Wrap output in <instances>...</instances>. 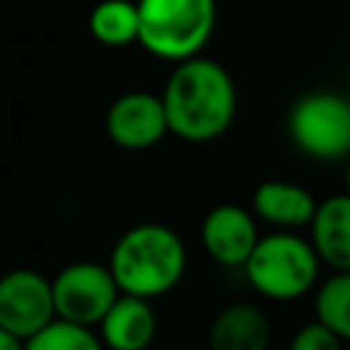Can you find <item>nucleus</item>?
I'll return each instance as SVG.
<instances>
[{"instance_id": "nucleus-11", "label": "nucleus", "mask_w": 350, "mask_h": 350, "mask_svg": "<svg viewBox=\"0 0 350 350\" xmlns=\"http://www.w3.org/2000/svg\"><path fill=\"white\" fill-rule=\"evenodd\" d=\"M314 211V194L293 180H262L252 194V213L279 230L309 227Z\"/></svg>"}, {"instance_id": "nucleus-3", "label": "nucleus", "mask_w": 350, "mask_h": 350, "mask_svg": "<svg viewBox=\"0 0 350 350\" xmlns=\"http://www.w3.org/2000/svg\"><path fill=\"white\" fill-rule=\"evenodd\" d=\"M320 262L309 238H301L295 230H273L257 241L243 273L260 295L271 301H295L314 290Z\"/></svg>"}, {"instance_id": "nucleus-6", "label": "nucleus", "mask_w": 350, "mask_h": 350, "mask_svg": "<svg viewBox=\"0 0 350 350\" xmlns=\"http://www.w3.org/2000/svg\"><path fill=\"white\" fill-rule=\"evenodd\" d=\"M52 293H55V309L57 317L98 328L109 306L118 301L120 287L109 271V265L101 262H71L60 268L52 279Z\"/></svg>"}, {"instance_id": "nucleus-14", "label": "nucleus", "mask_w": 350, "mask_h": 350, "mask_svg": "<svg viewBox=\"0 0 350 350\" xmlns=\"http://www.w3.org/2000/svg\"><path fill=\"white\" fill-rule=\"evenodd\" d=\"M88 30L104 46L139 44V8L131 0H101L88 16Z\"/></svg>"}, {"instance_id": "nucleus-1", "label": "nucleus", "mask_w": 350, "mask_h": 350, "mask_svg": "<svg viewBox=\"0 0 350 350\" xmlns=\"http://www.w3.org/2000/svg\"><path fill=\"white\" fill-rule=\"evenodd\" d=\"M161 101L170 134L183 142H211L221 137L238 109V93L230 71L211 57H189L175 63Z\"/></svg>"}, {"instance_id": "nucleus-12", "label": "nucleus", "mask_w": 350, "mask_h": 350, "mask_svg": "<svg viewBox=\"0 0 350 350\" xmlns=\"http://www.w3.org/2000/svg\"><path fill=\"white\" fill-rule=\"evenodd\" d=\"M271 323L254 304H230L216 312L208 328V350H268Z\"/></svg>"}, {"instance_id": "nucleus-5", "label": "nucleus", "mask_w": 350, "mask_h": 350, "mask_svg": "<svg viewBox=\"0 0 350 350\" xmlns=\"http://www.w3.org/2000/svg\"><path fill=\"white\" fill-rule=\"evenodd\" d=\"M293 145L320 161L350 156V101L334 90L304 93L287 112Z\"/></svg>"}, {"instance_id": "nucleus-7", "label": "nucleus", "mask_w": 350, "mask_h": 350, "mask_svg": "<svg viewBox=\"0 0 350 350\" xmlns=\"http://www.w3.org/2000/svg\"><path fill=\"white\" fill-rule=\"evenodd\" d=\"M57 317L52 279L33 268H14L0 276V325L30 339Z\"/></svg>"}, {"instance_id": "nucleus-13", "label": "nucleus", "mask_w": 350, "mask_h": 350, "mask_svg": "<svg viewBox=\"0 0 350 350\" xmlns=\"http://www.w3.org/2000/svg\"><path fill=\"white\" fill-rule=\"evenodd\" d=\"M317 257L334 271H350V194H331L317 202L309 224Z\"/></svg>"}, {"instance_id": "nucleus-2", "label": "nucleus", "mask_w": 350, "mask_h": 350, "mask_svg": "<svg viewBox=\"0 0 350 350\" xmlns=\"http://www.w3.org/2000/svg\"><path fill=\"white\" fill-rule=\"evenodd\" d=\"M109 271L120 293L153 301L183 279L186 246L167 224H134L115 241L109 252Z\"/></svg>"}, {"instance_id": "nucleus-20", "label": "nucleus", "mask_w": 350, "mask_h": 350, "mask_svg": "<svg viewBox=\"0 0 350 350\" xmlns=\"http://www.w3.org/2000/svg\"><path fill=\"white\" fill-rule=\"evenodd\" d=\"M347 101H350V90H347Z\"/></svg>"}, {"instance_id": "nucleus-15", "label": "nucleus", "mask_w": 350, "mask_h": 350, "mask_svg": "<svg viewBox=\"0 0 350 350\" xmlns=\"http://www.w3.org/2000/svg\"><path fill=\"white\" fill-rule=\"evenodd\" d=\"M314 317L325 323L342 342H350V271H334L320 282L314 295Z\"/></svg>"}, {"instance_id": "nucleus-4", "label": "nucleus", "mask_w": 350, "mask_h": 350, "mask_svg": "<svg viewBox=\"0 0 350 350\" xmlns=\"http://www.w3.org/2000/svg\"><path fill=\"white\" fill-rule=\"evenodd\" d=\"M139 44L170 63L197 57L216 27V0H137Z\"/></svg>"}, {"instance_id": "nucleus-18", "label": "nucleus", "mask_w": 350, "mask_h": 350, "mask_svg": "<svg viewBox=\"0 0 350 350\" xmlns=\"http://www.w3.org/2000/svg\"><path fill=\"white\" fill-rule=\"evenodd\" d=\"M0 350H25V339H19L16 334H11L0 325Z\"/></svg>"}, {"instance_id": "nucleus-17", "label": "nucleus", "mask_w": 350, "mask_h": 350, "mask_svg": "<svg viewBox=\"0 0 350 350\" xmlns=\"http://www.w3.org/2000/svg\"><path fill=\"white\" fill-rule=\"evenodd\" d=\"M342 345H345V342H342L325 323H320V320L314 317L312 323L301 325V328L293 334L287 350H342Z\"/></svg>"}, {"instance_id": "nucleus-8", "label": "nucleus", "mask_w": 350, "mask_h": 350, "mask_svg": "<svg viewBox=\"0 0 350 350\" xmlns=\"http://www.w3.org/2000/svg\"><path fill=\"white\" fill-rule=\"evenodd\" d=\"M109 139L123 150H148L170 134L167 109L161 96L148 90H131L118 96L104 118Z\"/></svg>"}, {"instance_id": "nucleus-16", "label": "nucleus", "mask_w": 350, "mask_h": 350, "mask_svg": "<svg viewBox=\"0 0 350 350\" xmlns=\"http://www.w3.org/2000/svg\"><path fill=\"white\" fill-rule=\"evenodd\" d=\"M25 350H107L101 336L90 325H79L63 317H55L38 334L25 339Z\"/></svg>"}, {"instance_id": "nucleus-10", "label": "nucleus", "mask_w": 350, "mask_h": 350, "mask_svg": "<svg viewBox=\"0 0 350 350\" xmlns=\"http://www.w3.org/2000/svg\"><path fill=\"white\" fill-rule=\"evenodd\" d=\"M98 336L107 350H148L156 336V312L150 298L120 293L98 323Z\"/></svg>"}, {"instance_id": "nucleus-19", "label": "nucleus", "mask_w": 350, "mask_h": 350, "mask_svg": "<svg viewBox=\"0 0 350 350\" xmlns=\"http://www.w3.org/2000/svg\"><path fill=\"white\" fill-rule=\"evenodd\" d=\"M345 191L350 194V156H347V164H345Z\"/></svg>"}, {"instance_id": "nucleus-9", "label": "nucleus", "mask_w": 350, "mask_h": 350, "mask_svg": "<svg viewBox=\"0 0 350 350\" xmlns=\"http://www.w3.org/2000/svg\"><path fill=\"white\" fill-rule=\"evenodd\" d=\"M200 241L213 262L224 268H243L260 241L257 216L235 202H221L205 213Z\"/></svg>"}]
</instances>
